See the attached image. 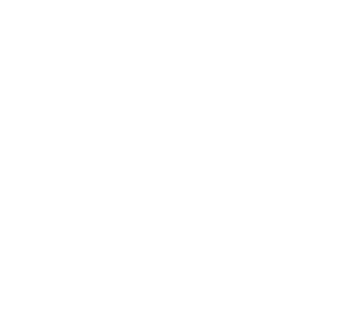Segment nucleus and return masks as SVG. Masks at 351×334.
I'll return each instance as SVG.
<instances>
[]
</instances>
